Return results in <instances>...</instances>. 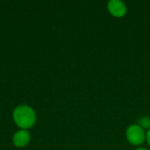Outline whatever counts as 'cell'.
<instances>
[{
	"instance_id": "7",
	"label": "cell",
	"mask_w": 150,
	"mask_h": 150,
	"mask_svg": "<svg viewBox=\"0 0 150 150\" xmlns=\"http://www.w3.org/2000/svg\"><path fill=\"white\" fill-rule=\"evenodd\" d=\"M135 150H148V149H144V148H139V149H135Z\"/></svg>"
},
{
	"instance_id": "4",
	"label": "cell",
	"mask_w": 150,
	"mask_h": 150,
	"mask_svg": "<svg viewBox=\"0 0 150 150\" xmlns=\"http://www.w3.org/2000/svg\"><path fill=\"white\" fill-rule=\"evenodd\" d=\"M28 141H29V134L25 131L18 132L14 135V138H13V142H14L15 145L18 146V147L25 146L28 142Z\"/></svg>"
},
{
	"instance_id": "3",
	"label": "cell",
	"mask_w": 150,
	"mask_h": 150,
	"mask_svg": "<svg viewBox=\"0 0 150 150\" xmlns=\"http://www.w3.org/2000/svg\"><path fill=\"white\" fill-rule=\"evenodd\" d=\"M107 7L109 11L115 17H122L127 12V5L121 0H110Z\"/></svg>"
},
{
	"instance_id": "6",
	"label": "cell",
	"mask_w": 150,
	"mask_h": 150,
	"mask_svg": "<svg viewBox=\"0 0 150 150\" xmlns=\"http://www.w3.org/2000/svg\"><path fill=\"white\" fill-rule=\"evenodd\" d=\"M146 138H147V141H148L149 144L150 145V129L148 130V133L146 134Z\"/></svg>"
},
{
	"instance_id": "5",
	"label": "cell",
	"mask_w": 150,
	"mask_h": 150,
	"mask_svg": "<svg viewBox=\"0 0 150 150\" xmlns=\"http://www.w3.org/2000/svg\"><path fill=\"white\" fill-rule=\"evenodd\" d=\"M138 125L143 129H150V118L147 116H142L138 119Z\"/></svg>"
},
{
	"instance_id": "1",
	"label": "cell",
	"mask_w": 150,
	"mask_h": 150,
	"mask_svg": "<svg viewBox=\"0 0 150 150\" xmlns=\"http://www.w3.org/2000/svg\"><path fill=\"white\" fill-rule=\"evenodd\" d=\"M14 120L19 127L27 128L32 127L34 123L35 115L30 107L22 105L18 106L14 111Z\"/></svg>"
},
{
	"instance_id": "2",
	"label": "cell",
	"mask_w": 150,
	"mask_h": 150,
	"mask_svg": "<svg viewBox=\"0 0 150 150\" xmlns=\"http://www.w3.org/2000/svg\"><path fill=\"white\" fill-rule=\"evenodd\" d=\"M145 137L146 134L144 129L139 125H131L127 129V138L131 143L134 145H139L142 143L145 140Z\"/></svg>"
}]
</instances>
